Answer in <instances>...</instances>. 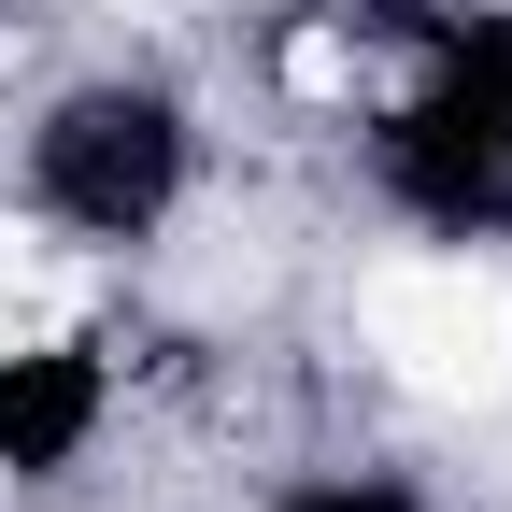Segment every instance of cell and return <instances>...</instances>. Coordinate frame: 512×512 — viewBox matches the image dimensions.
<instances>
[{"mask_svg":"<svg viewBox=\"0 0 512 512\" xmlns=\"http://www.w3.org/2000/svg\"><path fill=\"white\" fill-rule=\"evenodd\" d=\"M370 342L384 370L441 413H498L512 399V285L470 271V256H413V271L370 285Z\"/></svg>","mask_w":512,"mask_h":512,"instance_id":"cell-1","label":"cell"},{"mask_svg":"<svg viewBox=\"0 0 512 512\" xmlns=\"http://www.w3.org/2000/svg\"><path fill=\"white\" fill-rule=\"evenodd\" d=\"M285 86H299V100H342V86H356L342 29H299V43H285Z\"/></svg>","mask_w":512,"mask_h":512,"instance_id":"cell-2","label":"cell"},{"mask_svg":"<svg viewBox=\"0 0 512 512\" xmlns=\"http://www.w3.org/2000/svg\"><path fill=\"white\" fill-rule=\"evenodd\" d=\"M0 285H57V256H43V228H29V214H0Z\"/></svg>","mask_w":512,"mask_h":512,"instance_id":"cell-3","label":"cell"}]
</instances>
